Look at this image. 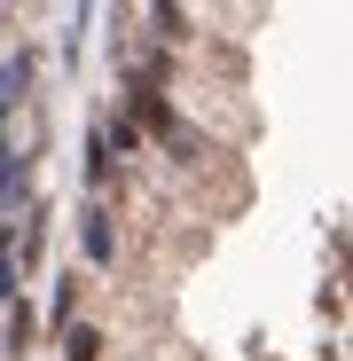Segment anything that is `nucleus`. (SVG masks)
I'll return each mask as SVG.
<instances>
[{"label": "nucleus", "instance_id": "f03ea898", "mask_svg": "<svg viewBox=\"0 0 353 361\" xmlns=\"http://www.w3.org/2000/svg\"><path fill=\"white\" fill-rule=\"evenodd\" d=\"M24 94H32V55L16 47V55H0V118H8Z\"/></svg>", "mask_w": 353, "mask_h": 361}, {"label": "nucleus", "instance_id": "39448f33", "mask_svg": "<svg viewBox=\"0 0 353 361\" xmlns=\"http://www.w3.org/2000/svg\"><path fill=\"white\" fill-rule=\"evenodd\" d=\"M94 353H102V338H94L87 322H71V330H63V361H94Z\"/></svg>", "mask_w": 353, "mask_h": 361}, {"label": "nucleus", "instance_id": "20e7f679", "mask_svg": "<svg viewBox=\"0 0 353 361\" xmlns=\"http://www.w3.org/2000/svg\"><path fill=\"white\" fill-rule=\"evenodd\" d=\"M8 235H16V228H0V307H16V283H24V275H16V252H8Z\"/></svg>", "mask_w": 353, "mask_h": 361}, {"label": "nucleus", "instance_id": "7ed1b4c3", "mask_svg": "<svg viewBox=\"0 0 353 361\" xmlns=\"http://www.w3.org/2000/svg\"><path fill=\"white\" fill-rule=\"evenodd\" d=\"M0 204L32 212V157H0Z\"/></svg>", "mask_w": 353, "mask_h": 361}, {"label": "nucleus", "instance_id": "423d86ee", "mask_svg": "<svg viewBox=\"0 0 353 361\" xmlns=\"http://www.w3.org/2000/svg\"><path fill=\"white\" fill-rule=\"evenodd\" d=\"M71 298H79V275L55 283V307H47V314H55V330H71Z\"/></svg>", "mask_w": 353, "mask_h": 361}, {"label": "nucleus", "instance_id": "6e6552de", "mask_svg": "<svg viewBox=\"0 0 353 361\" xmlns=\"http://www.w3.org/2000/svg\"><path fill=\"white\" fill-rule=\"evenodd\" d=\"M24 345H32V314L16 307V314H8V353H24Z\"/></svg>", "mask_w": 353, "mask_h": 361}, {"label": "nucleus", "instance_id": "f257e3e1", "mask_svg": "<svg viewBox=\"0 0 353 361\" xmlns=\"http://www.w3.org/2000/svg\"><path fill=\"white\" fill-rule=\"evenodd\" d=\"M79 252H87V267H110V252H118V235H110V212H102V204L79 212Z\"/></svg>", "mask_w": 353, "mask_h": 361}, {"label": "nucleus", "instance_id": "0eeeda50", "mask_svg": "<svg viewBox=\"0 0 353 361\" xmlns=\"http://www.w3.org/2000/svg\"><path fill=\"white\" fill-rule=\"evenodd\" d=\"M87 180H110V142H102V126H94V142H87Z\"/></svg>", "mask_w": 353, "mask_h": 361}]
</instances>
